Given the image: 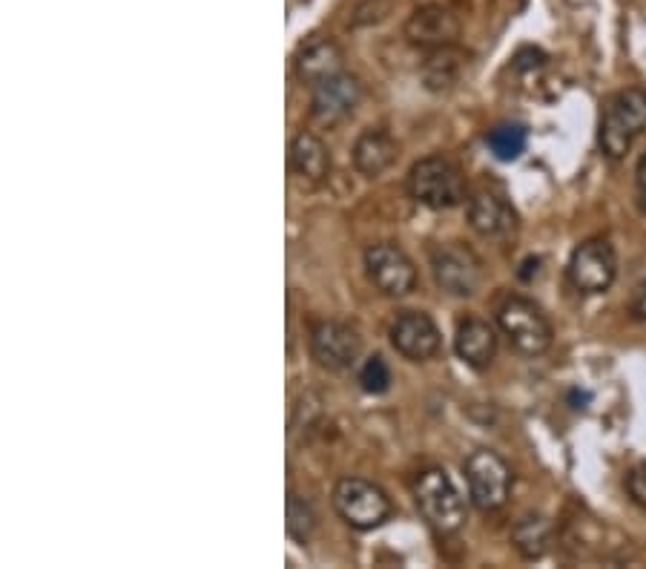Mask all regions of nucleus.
Listing matches in <instances>:
<instances>
[{"label":"nucleus","instance_id":"12","mask_svg":"<svg viewBox=\"0 0 646 569\" xmlns=\"http://www.w3.org/2000/svg\"><path fill=\"white\" fill-rule=\"evenodd\" d=\"M390 345L411 363H426L440 351V328L423 311L399 313L390 325Z\"/></svg>","mask_w":646,"mask_h":569},{"label":"nucleus","instance_id":"9","mask_svg":"<svg viewBox=\"0 0 646 569\" xmlns=\"http://www.w3.org/2000/svg\"><path fill=\"white\" fill-rule=\"evenodd\" d=\"M618 277V257L604 239H590L575 248L569 262V279L581 293H604Z\"/></svg>","mask_w":646,"mask_h":569},{"label":"nucleus","instance_id":"16","mask_svg":"<svg viewBox=\"0 0 646 569\" xmlns=\"http://www.w3.org/2000/svg\"><path fill=\"white\" fill-rule=\"evenodd\" d=\"M455 349L457 356H460L462 363L471 365V369H486L491 365L494 354H498V337H494V328L489 325L486 320H471L460 322L455 337Z\"/></svg>","mask_w":646,"mask_h":569},{"label":"nucleus","instance_id":"27","mask_svg":"<svg viewBox=\"0 0 646 569\" xmlns=\"http://www.w3.org/2000/svg\"><path fill=\"white\" fill-rule=\"evenodd\" d=\"M638 201H640V210L646 214V153L640 156V162H638Z\"/></svg>","mask_w":646,"mask_h":569},{"label":"nucleus","instance_id":"18","mask_svg":"<svg viewBox=\"0 0 646 569\" xmlns=\"http://www.w3.org/2000/svg\"><path fill=\"white\" fill-rule=\"evenodd\" d=\"M466 66H469V55L457 43H451V46L428 52V58L423 61V81L431 93H446L462 79Z\"/></svg>","mask_w":646,"mask_h":569},{"label":"nucleus","instance_id":"8","mask_svg":"<svg viewBox=\"0 0 646 569\" xmlns=\"http://www.w3.org/2000/svg\"><path fill=\"white\" fill-rule=\"evenodd\" d=\"M365 273L383 297H405L417 284V268L403 248L377 242L365 250Z\"/></svg>","mask_w":646,"mask_h":569},{"label":"nucleus","instance_id":"7","mask_svg":"<svg viewBox=\"0 0 646 569\" xmlns=\"http://www.w3.org/2000/svg\"><path fill=\"white\" fill-rule=\"evenodd\" d=\"M431 271L437 284L451 297H475L483 282V265L471 248L460 242L440 245L431 254Z\"/></svg>","mask_w":646,"mask_h":569},{"label":"nucleus","instance_id":"24","mask_svg":"<svg viewBox=\"0 0 646 569\" xmlns=\"http://www.w3.org/2000/svg\"><path fill=\"white\" fill-rule=\"evenodd\" d=\"M626 492H629L633 504L646 509V463H638V466L629 469V475H626Z\"/></svg>","mask_w":646,"mask_h":569},{"label":"nucleus","instance_id":"25","mask_svg":"<svg viewBox=\"0 0 646 569\" xmlns=\"http://www.w3.org/2000/svg\"><path fill=\"white\" fill-rule=\"evenodd\" d=\"M546 64V55L540 50H534V46H525V50H520L518 55H514V70L518 72H529V70H538V66Z\"/></svg>","mask_w":646,"mask_h":569},{"label":"nucleus","instance_id":"10","mask_svg":"<svg viewBox=\"0 0 646 569\" xmlns=\"http://www.w3.org/2000/svg\"><path fill=\"white\" fill-rule=\"evenodd\" d=\"M311 354L322 369L342 374L356 365L363 354V340L345 322L325 320L311 331Z\"/></svg>","mask_w":646,"mask_h":569},{"label":"nucleus","instance_id":"26","mask_svg":"<svg viewBox=\"0 0 646 569\" xmlns=\"http://www.w3.org/2000/svg\"><path fill=\"white\" fill-rule=\"evenodd\" d=\"M629 313H633L638 322H646V282H640L633 293V302H629Z\"/></svg>","mask_w":646,"mask_h":569},{"label":"nucleus","instance_id":"19","mask_svg":"<svg viewBox=\"0 0 646 569\" xmlns=\"http://www.w3.org/2000/svg\"><path fill=\"white\" fill-rule=\"evenodd\" d=\"M291 170L296 173L302 182H311V185H320L322 178L331 170V156H327V147L322 144L320 136L313 133H299L291 144Z\"/></svg>","mask_w":646,"mask_h":569},{"label":"nucleus","instance_id":"4","mask_svg":"<svg viewBox=\"0 0 646 569\" xmlns=\"http://www.w3.org/2000/svg\"><path fill=\"white\" fill-rule=\"evenodd\" d=\"M334 509L351 529H374L390 515V500L365 477H342L334 486Z\"/></svg>","mask_w":646,"mask_h":569},{"label":"nucleus","instance_id":"6","mask_svg":"<svg viewBox=\"0 0 646 569\" xmlns=\"http://www.w3.org/2000/svg\"><path fill=\"white\" fill-rule=\"evenodd\" d=\"M466 484H469L471 504L483 513H494L509 500L512 469L500 455L480 448L466 461Z\"/></svg>","mask_w":646,"mask_h":569},{"label":"nucleus","instance_id":"3","mask_svg":"<svg viewBox=\"0 0 646 569\" xmlns=\"http://www.w3.org/2000/svg\"><path fill=\"white\" fill-rule=\"evenodd\" d=\"M408 193L411 199L431 210H448L462 205L466 199V182L455 164L442 156H428L417 162L408 173Z\"/></svg>","mask_w":646,"mask_h":569},{"label":"nucleus","instance_id":"20","mask_svg":"<svg viewBox=\"0 0 646 569\" xmlns=\"http://www.w3.org/2000/svg\"><path fill=\"white\" fill-rule=\"evenodd\" d=\"M512 541L518 552L529 561L546 556L549 544H552V524L543 515H525L514 524Z\"/></svg>","mask_w":646,"mask_h":569},{"label":"nucleus","instance_id":"5","mask_svg":"<svg viewBox=\"0 0 646 569\" xmlns=\"http://www.w3.org/2000/svg\"><path fill=\"white\" fill-rule=\"evenodd\" d=\"M498 322L500 331L509 337V342H512L520 354L538 356L543 354V351H549V345H552L554 337L552 325H549V320L543 317V311L534 306L532 299L525 297L506 299L498 311Z\"/></svg>","mask_w":646,"mask_h":569},{"label":"nucleus","instance_id":"17","mask_svg":"<svg viewBox=\"0 0 646 569\" xmlns=\"http://www.w3.org/2000/svg\"><path fill=\"white\" fill-rule=\"evenodd\" d=\"M397 162V142L388 130H365L354 144V167L363 176L377 178Z\"/></svg>","mask_w":646,"mask_h":569},{"label":"nucleus","instance_id":"11","mask_svg":"<svg viewBox=\"0 0 646 569\" xmlns=\"http://www.w3.org/2000/svg\"><path fill=\"white\" fill-rule=\"evenodd\" d=\"M363 99V84L356 75L348 72H340L334 79L322 81V84L313 86V101H311V115L316 124H325V127H334V124L345 122L348 115H354L356 104Z\"/></svg>","mask_w":646,"mask_h":569},{"label":"nucleus","instance_id":"1","mask_svg":"<svg viewBox=\"0 0 646 569\" xmlns=\"http://www.w3.org/2000/svg\"><path fill=\"white\" fill-rule=\"evenodd\" d=\"M414 500L440 535L457 532L466 524V500L442 469H426L414 477Z\"/></svg>","mask_w":646,"mask_h":569},{"label":"nucleus","instance_id":"2","mask_svg":"<svg viewBox=\"0 0 646 569\" xmlns=\"http://www.w3.org/2000/svg\"><path fill=\"white\" fill-rule=\"evenodd\" d=\"M646 130V93L633 86L624 93L612 95L604 107V118H601V149L609 158H624L633 147L635 136H640Z\"/></svg>","mask_w":646,"mask_h":569},{"label":"nucleus","instance_id":"14","mask_svg":"<svg viewBox=\"0 0 646 569\" xmlns=\"http://www.w3.org/2000/svg\"><path fill=\"white\" fill-rule=\"evenodd\" d=\"M469 225L483 239H506L518 228V216L503 196L483 190L469 201Z\"/></svg>","mask_w":646,"mask_h":569},{"label":"nucleus","instance_id":"23","mask_svg":"<svg viewBox=\"0 0 646 569\" xmlns=\"http://www.w3.org/2000/svg\"><path fill=\"white\" fill-rule=\"evenodd\" d=\"M360 385L368 394H385L390 389V369L383 356H368L360 369Z\"/></svg>","mask_w":646,"mask_h":569},{"label":"nucleus","instance_id":"15","mask_svg":"<svg viewBox=\"0 0 646 569\" xmlns=\"http://www.w3.org/2000/svg\"><path fill=\"white\" fill-rule=\"evenodd\" d=\"M342 50L336 46L334 41H327V38H316V41H308L296 55V75L299 81H305V84L316 86L322 81L334 79L342 72Z\"/></svg>","mask_w":646,"mask_h":569},{"label":"nucleus","instance_id":"13","mask_svg":"<svg viewBox=\"0 0 646 569\" xmlns=\"http://www.w3.org/2000/svg\"><path fill=\"white\" fill-rule=\"evenodd\" d=\"M405 38L419 50H442V46L457 43L460 21H457V14L451 9L440 7V3H428V7L414 9L411 18L405 21Z\"/></svg>","mask_w":646,"mask_h":569},{"label":"nucleus","instance_id":"22","mask_svg":"<svg viewBox=\"0 0 646 569\" xmlns=\"http://www.w3.org/2000/svg\"><path fill=\"white\" fill-rule=\"evenodd\" d=\"M313 529H316V513H313L311 500L291 492L288 495V535H291L293 541L305 544L313 535Z\"/></svg>","mask_w":646,"mask_h":569},{"label":"nucleus","instance_id":"21","mask_svg":"<svg viewBox=\"0 0 646 569\" xmlns=\"http://www.w3.org/2000/svg\"><path fill=\"white\" fill-rule=\"evenodd\" d=\"M489 149L494 153V158L500 162H514V158L523 156L525 142H529V133H525L523 124H500L489 133Z\"/></svg>","mask_w":646,"mask_h":569}]
</instances>
